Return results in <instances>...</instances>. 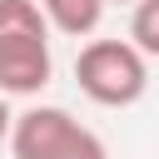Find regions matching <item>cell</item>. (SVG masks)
Segmentation results:
<instances>
[{
	"label": "cell",
	"instance_id": "cell-2",
	"mask_svg": "<svg viewBox=\"0 0 159 159\" xmlns=\"http://www.w3.org/2000/svg\"><path fill=\"white\" fill-rule=\"evenodd\" d=\"M75 84L99 109H129L149 89V55L134 40H89L75 55Z\"/></svg>",
	"mask_w": 159,
	"mask_h": 159
},
{
	"label": "cell",
	"instance_id": "cell-1",
	"mask_svg": "<svg viewBox=\"0 0 159 159\" xmlns=\"http://www.w3.org/2000/svg\"><path fill=\"white\" fill-rule=\"evenodd\" d=\"M55 75L50 20L35 0H0V94L25 99L40 94Z\"/></svg>",
	"mask_w": 159,
	"mask_h": 159
},
{
	"label": "cell",
	"instance_id": "cell-7",
	"mask_svg": "<svg viewBox=\"0 0 159 159\" xmlns=\"http://www.w3.org/2000/svg\"><path fill=\"white\" fill-rule=\"evenodd\" d=\"M10 124H15V114H10V104H5V94H0V144L10 139Z\"/></svg>",
	"mask_w": 159,
	"mask_h": 159
},
{
	"label": "cell",
	"instance_id": "cell-4",
	"mask_svg": "<svg viewBox=\"0 0 159 159\" xmlns=\"http://www.w3.org/2000/svg\"><path fill=\"white\" fill-rule=\"evenodd\" d=\"M35 5L45 10L50 30L75 35V40L94 35V30H99V20H104V0H35Z\"/></svg>",
	"mask_w": 159,
	"mask_h": 159
},
{
	"label": "cell",
	"instance_id": "cell-6",
	"mask_svg": "<svg viewBox=\"0 0 159 159\" xmlns=\"http://www.w3.org/2000/svg\"><path fill=\"white\" fill-rule=\"evenodd\" d=\"M65 159H109V149H104V144H99V134L89 129V139H84L75 154H65Z\"/></svg>",
	"mask_w": 159,
	"mask_h": 159
},
{
	"label": "cell",
	"instance_id": "cell-3",
	"mask_svg": "<svg viewBox=\"0 0 159 159\" xmlns=\"http://www.w3.org/2000/svg\"><path fill=\"white\" fill-rule=\"evenodd\" d=\"M84 139H89V129H84L70 109H60V104L20 109L15 124H10V154H15V159H65V154H75Z\"/></svg>",
	"mask_w": 159,
	"mask_h": 159
},
{
	"label": "cell",
	"instance_id": "cell-5",
	"mask_svg": "<svg viewBox=\"0 0 159 159\" xmlns=\"http://www.w3.org/2000/svg\"><path fill=\"white\" fill-rule=\"evenodd\" d=\"M129 40H134L149 60H159V0H139V5L129 10Z\"/></svg>",
	"mask_w": 159,
	"mask_h": 159
},
{
	"label": "cell",
	"instance_id": "cell-8",
	"mask_svg": "<svg viewBox=\"0 0 159 159\" xmlns=\"http://www.w3.org/2000/svg\"><path fill=\"white\" fill-rule=\"evenodd\" d=\"M104 5H109V0H104ZM129 5H139V0H129Z\"/></svg>",
	"mask_w": 159,
	"mask_h": 159
}]
</instances>
